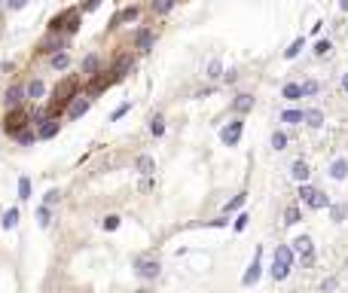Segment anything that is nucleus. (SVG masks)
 I'll list each match as a JSON object with an SVG mask.
<instances>
[{
	"mask_svg": "<svg viewBox=\"0 0 348 293\" xmlns=\"http://www.w3.org/2000/svg\"><path fill=\"white\" fill-rule=\"evenodd\" d=\"M242 131H245V119H242V116H236L229 125H223V128H220V140H223L226 146H236V143L242 140Z\"/></svg>",
	"mask_w": 348,
	"mask_h": 293,
	"instance_id": "nucleus-5",
	"label": "nucleus"
},
{
	"mask_svg": "<svg viewBox=\"0 0 348 293\" xmlns=\"http://www.w3.org/2000/svg\"><path fill=\"white\" fill-rule=\"evenodd\" d=\"M80 16H83V10H76V13L64 10V13H58V16L49 22V31H52V34H58V31H64V34H76V31H80Z\"/></svg>",
	"mask_w": 348,
	"mask_h": 293,
	"instance_id": "nucleus-2",
	"label": "nucleus"
},
{
	"mask_svg": "<svg viewBox=\"0 0 348 293\" xmlns=\"http://www.w3.org/2000/svg\"><path fill=\"white\" fill-rule=\"evenodd\" d=\"M308 208H312V211H324V208H330V199L318 190V193L312 196V202H308Z\"/></svg>",
	"mask_w": 348,
	"mask_h": 293,
	"instance_id": "nucleus-31",
	"label": "nucleus"
},
{
	"mask_svg": "<svg viewBox=\"0 0 348 293\" xmlns=\"http://www.w3.org/2000/svg\"><path fill=\"white\" fill-rule=\"evenodd\" d=\"M25 98H28V89H22V86H10L4 101H7V107L13 110V107H22V101H25Z\"/></svg>",
	"mask_w": 348,
	"mask_h": 293,
	"instance_id": "nucleus-12",
	"label": "nucleus"
},
{
	"mask_svg": "<svg viewBox=\"0 0 348 293\" xmlns=\"http://www.w3.org/2000/svg\"><path fill=\"white\" fill-rule=\"evenodd\" d=\"M302 220V211H299V205H287L284 208V226H296Z\"/></svg>",
	"mask_w": 348,
	"mask_h": 293,
	"instance_id": "nucleus-20",
	"label": "nucleus"
},
{
	"mask_svg": "<svg viewBox=\"0 0 348 293\" xmlns=\"http://www.w3.org/2000/svg\"><path fill=\"white\" fill-rule=\"evenodd\" d=\"M150 10H153V13H159V16H168V13L174 10V0H153Z\"/></svg>",
	"mask_w": 348,
	"mask_h": 293,
	"instance_id": "nucleus-28",
	"label": "nucleus"
},
{
	"mask_svg": "<svg viewBox=\"0 0 348 293\" xmlns=\"http://www.w3.org/2000/svg\"><path fill=\"white\" fill-rule=\"evenodd\" d=\"M141 16V7H126V10H120L113 19H110V28H120V25H126V22H135Z\"/></svg>",
	"mask_w": 348,
	"mask_h": 293,
	"instance_id": "nucleus-10",
	"label": "nucleus"
},
{
	"mask_svg": "<svg viewBox=\"0 0 348 293\" xmlns=\"http://www.w3.org/2000/svg\"><path fill=\"white\" fill-rule=\"evenodd\" d=\"M205 77H208V80H220V77H223V61H220V58L208 61V70H205Z\"/></svg>",
	"mask_w": 348,
	"mask_h": 293,
	"instance_id": "nucleus-26",
	"label": "nucleus"
},
{
	"mask_svg": "<svg viewBox=\"0 0 348 293\" xmlns=\"http://www.w3.org/2000/svg\"><path fill=\"white\" fill-rule=\"evenodd\" d=\"M318 89H321V83H318V80H305V83H302V98L318 95Z\"/></svg>",
	"mask_w": 348,
	"mask_h": 293,
	"instance_id": "nucleus-39",
	"label": "nucleus"
},
{
	"mask_svg": "<svg viewBox=\"0 0 348 293\" xmlns=\"http://www.w3.org/2000/svg\"><path fill=\"white\" fill-rule=\"evenodd\" d=\"M339 7H342V13H348V0H342V4H339Z\"/></svg>",
	"mask_w": 348,
	"mask_h": 293,
	"instance_id": "nucleus-47",
	"label": "nucleus"
},
{
	"mask_svg": "<svg viewBox=\"0 0 348 293\" xmlns=\"http://www.w3.org/2000/svg\"><path fill=\"white\" fill-rule=\"evenodd\" d=\"M281 122H287V125H299V122H305V110H296V107L284 110V113H281Z\"/></svg>",
	"mask_w": 348,
	"mask_h": 293,
	"instance_id": "nucleus-15",
	"label": "nucleus"
},
{
	"mask_svg": "<svg viewBox=\"0 0 348 293\" xmlns=\"http://www.w3.org/2000/svg\"><path fill=\"white\" fill-rule=\"evenodd\" d=\"M302 46H305V40H302V37H296V40H293V43L284 49V58H287V61H293V58L302 52Z\"/></svg>",
	"mask_w": 348,
	"mask_h": 293,
	"instance_id": "nucleus-30",
	"label": "nucleus"
},
{
	"mask_svg": "<svg viewBox=\"0 0 348 293\" xmlns=\"http://www.w3.org/2000/svg\"><path fill=\"white\" fill-rule=\"evenodd\" d=\"M37 137H40V134H37L34 128H25L22 134H16V143H19V146H31V143L37 140Z\"/></svg>",
	"mask_w": 348,
	"mask_h": 293,
	"instance_id": "nucleus-32",
	"label": "nucleus"
},
{
	"mask_svg": "<svg viewBox=\"0 0 348 293\" xmlns=\"http://www.w3.org/2000/svg\"><path fill=\"white\" fill-rule=\"evenodd\" d=\"M153 43H156V31H150V28H141V31L135 34V46H138L141 52L153 49Z\"/></svg>",
	"mask_w": 348,
	"mask_h": 293,
	"instance_id": "nucleus-9",
	"label": "nucleus"
},
{
	"mask_svg": "<svg viewBox=\"0 0 348 293\" xmlns=\"http://www.w3.org/2000/svg\"><path fill=\"white\" fill-rule=\"evenodd\" d=\"M4 128L16 137V134H22L25 128H31V116H28V110H22V107H13V110H7V116H4Z\"/></svg>",
	"mask_w": 348,
	"mask_h": 293,
	"instance_id": "nucleus-3",
	"label": "nucleus"
},
{
	"mask_svg": "<svg viewBox=\"0 0 348 293\" xmlns=\"http://www.w3.org/2000/svg\"><path fill=\"white\" fill-rule=\"evenodd\" d=\"M342 92L348 95V73H345V77H342Z\"/></svg>",
	"mask_w": 348,
	"mask_h": 293,
	"instance_id": "nucleus-46",
	"label": "nucleus"
},
{
	"mask_svg": "<svg viewBox=\"0 0 348 293\" xmlns=\"http://www.w3.org/2000/svg\"><path fill=\"white\" fill-rule=\"evenodd\" d=\"M37 223H40L43 229L52 223V208H49V205H40V208H37Z\"/></svg>",
	"mask_w": 348,
	"mask_h": 293,
	"instance_id": "nucleus-29",
	"label": "nucleus"
},
{
	"mask_svg": "<svg viewBox=\"0 0 348 293\" xmlns=\"http://www.w3.org/2000/svg\"><path fill=\"white\" fill-rule=\"evenodd\" d=\"M101 226H104V232H116V229L123 226V217H120V214H107Z\"/></svg>",
	"mask_w": 348,
	"mask_h": 293,
	"instance_id": "nucleus-27",
	"label": "nucleus"
},
{
	"mask_svg": "<svg viewBox=\"0 0 348 293\" xmlns=\"http://www.w3.org/2000/svg\"><path fill=\"white\" fill-rule=\"evenodd\" d=\"M49 67H52V70H64V67H70V52H55V55L49 58Z\"/></svg>",
	"mask_w": 348,
	"mask_h": 293,
	"instance_id": "nucleus-23",
	"label": "nucleus"
},
{
	"mask_svg": "<svg viewBox=\"0 0 348 293\" xmlns=\"http://www.w3.org/2000/svg\"><path fill=\"white\" fill-rule=\"evenodd\" d=\"M345 205H330V217H333V223H342V220H345Z\"/></svg>",
	"mask_w": 348,
	"mask_h": 293,
	"instance_id": "nucleus-40",
	"label": "nucleus"
},
{
	"mask_svg": "<svg viewBox=\"0 0 348 293\" xmlns=\"http://www.w3.org/2000/svg\"><path fill=\"white\" fill-rule=\"evenodd\" d=\"M135 171L138 174H153V171H156V162H153V156H138V162H135Z\"/></svg>",
	"mask_w": 348,
	"mask_h": 293,
	"instance_id": "nucleus-18",
	"label": "nucleus"
},
{
	"mask_svg": "<svg viewBox=\"0 0 348 293\" xmlns=\"http://www.w3.org/2000/svg\"><path fill=\"white\" fill-rule=\"evenodd\" d=\"M232 110H236L239 116H245V113H251L254 110V95H248V92H242V95H236V101H232Z\"/></svg>",
	"mask_w": 348,
	"mask_h": 293,
	"instance_id": "nucleus-11",
	"label": "nucleus"
},
{
	"mask_svg": "<svg viewBox=\"0 0 348 293\" xmlns=\"http://www.w3.org/2000/svg\"><path fill=\"white\" fill-rule=\"evenodd\" d=\"M98 7H101V0H83V7H80V10H83V13H95Z\"/></svg>",
	"mask_w": 348,
	"mask_h": 293,
	"instance_id": "nucleus-45",
	"label": "nucleus"
},
{
	"mask_svg": "<svg viewBox=\"0 0 348 293\" xmlns=\"http://www.w3.org/2000/svg\"><path fill=\"white\" fill-rule=\"evenodd\" d=\"M98 64H101V61H98V55H95V52H89V55L83 58V73H95V70H98Z\"/></svg>",
	"mask_w": 348,
	"mask_h": 293,
	"instance_id": "nucleus-34",
	"label": "nucleus"
},
{
	"mask_svg": "<svg viewBox=\"0 0 348 293\" xmlns=\"http://www.w3.org/2000/svg\"><path fill=\"white\" fill-rule=\"evenodd\" d=\"M43 95H46V83H43V80H31V83H28V98H31V101H40Z\"/></svg>",
	"mask_w": 348,
	"mask_h": 293,
	"instance_id": "nucleus-19",
	"label": "nucleus"
},
{
	"mask_svg": "<svg viewBox=\"0 0 348 293\" xmlns=\"http://www.w3.org/2000/svg\"><path fill=\"white\" fill-rule=\"evenodd\" d=\"M330 177H333V180H345V177H348V159H333Z\"/></svg>",
	"mask_w": 348,
	"mask_h": 293,
	"instance_id": "nucleus-17",
	"label": "nucleus"
},
{
	"mask_svg": "<svg viewBox=\"0 0 348 293\" xmlns=\"http://www.w3.org/2000/svg\"><path fill=\"white\" fill-rule=\"evenodd\" d=\"M260 256H263V250L257 247V250H254V260H251V266H248V272H245V278H242V284H245V287H254V284L260 281V272H263Z\"/></svg>",
	"mask_w": 348,
	"mask_h": 293,
	"instance_id": "nucleus-8",
	"label": "nucleus"
},
{
	"mask_svg": "<svg viewBox=\"0 0 348 293\" xmlns=\"http://www.w3.org/2000/svg\"><path fill=\"white\" fill-rule=\"evenodd\" d=\"M308 174H312V171H308V162H305V159H296V162L290 165V177H293L296 183H305Z\"/></svg>",
	"mask_w": 348,
	"mask_h": 293,
	"instance_id": "nucleus-14",
	"label": "nucleus"
},
{
	"mask_svg": "<svg viewBox=\"0 0 348 293\" xmlns=\"http://www.w3.org/2000/svg\"><path fill=\"white\" fill-rule=\"evenodd\" d=\"M58 131H61V125H58V122H52V119H49V122H43L40 128H37V134H40V140H49V137H55Z\"/></svg>",
	"mask_w": 348,
	"mask_h": 293,
	"instance_id": "nucleus-22",
	"label": "nucleus"
},
{
	"mask_svg": "<svg viewBox=\"0 0 348 293\" xmlns=\"http://www.w3.org/2000/svg\"><path fill=\"white\" fill-rule=\"evenodd\" d=\"M305 125H308V128H321V125H324V110H318V107L305 110Z\"/></svg>",
	"mask_w": 348,
	"mask_h": 293,
	"instance_id": "nucleus-16",
	"label": "nucleus"
},
{
	"mask_svg": "<svg viewBox=\"0 0 348 293\" xmlns=\"http://www.w3.org/2000/svg\"><path fill=\"white\" fill-rule=\"evenodd\" d=\"M281 98H287V101H299V98H302V86H299V83H287V86L281 89Z\"/></svg>",
	"mask_w": 348,
	"mask_h": 293,
	"instance_id": "nucleus-25",
	"label": "nucleus"
},
{
	"mask_svg": "<svg viewBox=\"0 0 348 293\" xmlns=\"http://www.w3.org/2000/svg\"><path fill=\"white\" fill-rule=\"evenodd\" d=\"M28 7V0H7V10L10 13H19V10H25Z\"/></svg>",
	"mask_w": 348,
	"mask_h": 293,
	"instance_id": "nucleus-43",
	"label": "nucleus"
},
{
	"mask_svg": "<svg viewBox=\"0 0 348 293\" xmlns=\"http://www.w3.org/2000/svg\"><path fill=\"white\" fill-rule=\"evenodd\" d=\"M19 217H22V211H19V208H10V211L4 214V220H0V226H4V229H16V226H19Z\"/></svg>",
	"mask_w": 348,
	"mask_h": 293,
	"instance_id": "nucleus-21",
	"label": "nucleus"
},
{
	"mask_svg": "<svg viewBox=\"0 0 348 293\" xmlns=\"http://www.w3.org/2000/svg\"><path fill=\"white\" fill-rule=\"evenodd\" d=\"M135 272H138V278H144V281H156V278L162 275V263L156 260V256H147V260H135Z\"/></svg>",
	"mask_w": 348,
	"mask_h": 293,
	"instance_id": "nucleus-4",
	"label": "nucleus"
},
{
	"mask_svg": "<svg viewBox=\"0 0 348 293\" xmlns=\"http://www.w3.org/2000/svg\"><path fill=\"white\" fill-rule=\"evenodd\" d=\"M272 150H278V153L287 150V134H284V131H275V134H272Z\"/></svg>",
	"mask_w": 348,
	"mask_h": 293,
	"instance_id": "nucleus-36",
	"label": "nucleus"
},
{
	"mask_svg": "<svg viewBox=\"0 0 348 293\" xmlns=\"http://www.w3.org/2000/svg\"><path fill=\"white\" fill-rule=\"evenodd\" d=\"M330 49H333V43H330V40H318V43H315V55H318V58H324Z\"/></svg>",
	"mask_w": 348,
	"mask_h": 293,
	"instance_id": "nucleus-42",
	"label": "nucleus"
},
{
	"mask_svg": "<svg viewBox=\"0 0 348 293\" xmlns=\"http://www.w3.org/2000/svg\"><path fill=\"white\" fill-rule=\"evenodd\" d=\"M245 199H248V193H239L236 199H229V202H226V208H223V214H232V211H239V208L245 205Z\"/></svg>",
	"mask_w": 348,
	"mask_h": 293,
	"instance_id": "nucleus-33",
	"label": "nucleus"
},
{
	"mask_svg": "<svg viewBox=\"0 0 348 293\" xmlns=\"http://www.w3.org/2000/svg\"><path fill=\"white\" fill-rule=\"evenodd\" d=\"M248 220H251V217L242 211V214L236 217V223H232V229H236V232H245V229H248Z\"/></svg>",
	"mask_w": 348,
	"mask_h": 293,
	"instance_id": "nucleus-41",
	"label": "nucleus"
},
{
	"mask_svg": "<svg viewBox=\"0 0 348 293\" xmlns=\"http://www.w3.org/2000/svg\"><path fill=\"white\" fill-rule=\"evenodd\" d=\"M129 110H132V101H126V104H120V107H116L113 110V113H110V122H120L126 113H129Z\"/></svg>",
	"mask_w": 348,
	"mask_h": 293,
	"instance_id": "nucleus-37",
	"label": "nucleus"
},
{
	"mask_svg": "<svg viewBox=\"0 0 348 293\" xmlns=\"http://www.w3.org/2000/svg\"><path fill=\"white\" fill-rule=\"evenodd\" d=\"M315 193H318L315 187H308V183H299V202H302V205L312 202V196H315Z\"/></svg>",
	"mask_w": 348,
	"mask_h": 293,
	"instance_id": "nucleus-35",
	"label": "nucleus"
},
{
	"mask_svg": "<svg viewBox=\"0 0 348 293\" xmlns=\"http://www.w3.org/2000/svg\"><path fill=\"white\" fill-rule=\"evenodd\" d=\"M293 250L299 253V260H302L305 269H308V266H315V241L308 238V235H299V238L293 241Z\"/></svg>",
	"mask_w": 348,
	"mask_h": 293,
	"instance_id": "nucleus-6",
	"label": "nucleus"
},
{
	"mask_svg": "<svg viewBox=\"0 0 348 293\" xmlns=\"http://www.w3.org/2000/svg\"><path fill=\"white\" fill-rule=\"evenodd\" d=\"M150 134H153V137H162V134H165V116H162V113H156V116L150 119Z\"/></svg>",
	"mask_w": 348,
	"mask_h": 293,
	"instance_id": "nucleus-24",
	"label": "nucleus"
},
{
	"mask_svg": "<svg viewBox=\"0 0 348 293\" xmlns=\"http://www.w3.org/2000/svg\"><path fill=\"white\" fill-rule=\"evenodd\" d=\"M293 263H296V250L290 244H278L275 247V263H272V281H284L290 275Z\"/></svg>",
	"mask_w": 348,
	"mask_h": 293,
	"instance_id": "nucleus-1",
	"label": "nucleus"
},
{
	"mask_svg": "<svg viewBox=\"0 0 348 293\" xmlns=\"http://www.w3.org/2000/svg\"><path fill=\"white\" fill-rule=\"evenodd\" d=\"M64 46H67L64 37H49V40L40 43V52H43V55H55V52H64Z\"/></svg>",
	"mask_w": 348,
	"mask_h": 293,
	"instance_id": "nucleus-13",
	"label": "nucleus"
},
{
	"mask_svg": "<svg viewBox=\"0 0 348 293\" xmlns=\"http://www.w3.org/2000/svg\"><path fill=\"white\" fill-rule=\"evenodd\" d=\"M58 199H61V190H49V193L43 196V205H55Z\"/></svg>",
	"mask_w": 348,
	"mask_h": 293,
	"instance_id": "nucleus-44",
	"label": "nucleus"
},
{
	"mask_svg": "<svg viewBox=\"0 0 348 293\" xmlns=\"http://www.w3.org/2000/svg\"><path fill=\"white\" fill-rule=\"evenodd\" d=\"M19 199H31V177H19Z\"/></svg>",
	"mask_w": 348,
	"mask_h": 293,
	"instance_id": "nucleus-38",
	"label": "nucleus"
},
{
	"mask_svg": "<svg viewBox=\"0 0 348 293\" xmlns=\"http://www.w3.org/2000/svg\"><path fill=\"white\" fill-rule=\"evenodd\" d=\"M89 107H92V95H76L70 104H67V119L76 122V119H83L89 113Z\"/></svg>",
	"mask_w": 348,
	"mask_h": 293,
	"instance_id": "nucleus-7",
	"label": "nucleus"
},
{
	"mask_svg": "<svg viewBox=\"0 0 348 293\" xmlns=\"http://www.w3.org/2000/svg\"><path fill=\"white\" fill-rule=\"evenodd\" d=\"M135 293H150V290H147V287H141V290H135Z\"/></svg>",
	"mask_w": 348,
	"mask_h": 293,
	"instance_id": "nucleus-48",
	"label": "nucleus"
}]
</instances>
